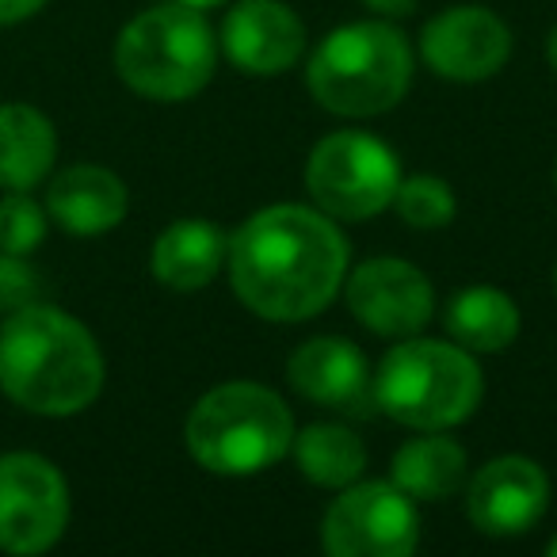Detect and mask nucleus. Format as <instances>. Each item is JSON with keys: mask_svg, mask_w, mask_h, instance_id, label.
<instances>
[{"mask_svg": "<svg viewBox=\"0 0 557 557\" xmlns=\"http://www.w3.org/2000/svg\"><path fill=\"white\" fill-rule=\"evenodd\" d=\"M348 240L325 210L278 202L263 207L233 233L230 278L237 298L263 321H310L341 295L348 275Z\"/></svg>", "mask_w": 557, "mask_h": 557, "instance_id": "nucleus-1", "label": "nucleus"}, {"mask_svg": "<svg viewBox=\"0 0 557 557\" xmlns=\"http://www.w3.org/2000/svg\"><path fill=\"white\" fill-rule=\"evenodd\" d=\"M103 389L96 336L47 302L12 310L0 325V394L35 417H77Z\"/></svg>", "mask_w": 557, "mask_h": 557, "instance_id": "nucleus-2", "label": "nucleus"}, {"mask_svg": "<svg viewBox=\"0 0 557 557\" xmlns=\"http://www.w3.org/2000/svg\"><path fill=\"white\" fill-rule=\"evenodd\" d=\"M310 96L344 119H371L397 108L412 88L409 39L386 20L336 27L306 65Z\"/></svg>", "mask_w": 557, "mask_h": 557, "instance_id": "nucleus-3", "label": "nucleus"}, {"mask_svg": "<svg viewBox=\"0 0 557 557\" xmlns=\"http://www.w3.org/2000/svg\"><path fill=\"white\" fill-rule=\"evenodd\" d=\"M187 455L210 473L248 478L271 470L295 443L287 401L256 382H225L195 401L184 424Z\"/></svg>", "mask_w": 557, "mask_h": 557, "instance_id": "nucleus-4", "label": "nucleus"}, {"mask_svg": "<svg viewBox=\"0 0 557 557\" xmlns=\"http://www.w3.org/2000/svg\"><path fill=\"white\" fill-rule=\"evenodd\" d=\"M374 405L412 432H443L470 420L485 394L481 367L458 344L412 341L386 351L371 379Z\"/></svg>", "mask_w": 557, "mask_h": 557, "instance_id": "nucleus-5", "label": "nucleus"}, {"mask_svg": "<svg viewBox=\"0 0 557 557\" xmlns=\"http://www.w3.org/2000/svg\"><path fill=\"white\" fill-rule=\"evenodd\" d=\"M115 70L123 85L146 100H191L218 70V39L202 12L187 4H161L119 32Z\"/></svg>", "mask_w": 557, "mask_h": 557, "instance_id": "nucleus-6", "label": "nucleus"}, {"mask_svg": "<svg viewBox=\"0 0 557 557\" xmlns=\"http://www.w3.org/2000/svg\"><path fill=\"white\" fill-rule=\"evenodd\" d=\"M401 164L386 141L363 131L321 138L306 164V191L336 222H367L394 202Z\"/></svg>", "mask_w": 557, "mask_h": 557, "instance_id": "nucleus-7", "label": "nucleus"}, {"mask_svg": "<svg viewBox=\"0 0 557 557\" xmlns=\"http://www.w3.org/2000/svg\"><path fill=\"white\" fill-rule=\"evenodd\" d=\"M70 527V485L50 458L35 450L0 455V549L35 557L58 546Z\"/></svg>", "mask_w": 557, "mask_h": 557, "instance_id": "nucleus-8", "label": "nucleus"}, {"mask_svg": "<svg viewBox=\"0 0 557 557\" xmlns=\"http://www.w3.org/2000/svg\"><path fill=\"white\" fill-rule=\"evenodd\" d=\"M321 542L333 557H409L420 546L417 504L394 481H351L325 511Z\"/></svg>", "mask_w": 557, "mask_h": 557, "instance_id": "nucleus-9", "label": "nucleus"}, {"mask_svg": "<svg viewBox=\"0 0 557 557\" xmlns=\"http://www.w3.org/2000/svg\"><path fill=\"white\" fill-rule=\"evenodd\" d=\"M348 310L363 329L389 341L417 336L432 321L435 295L420 268L394 256H379L351 271L348 278Z\"/></svg>", "mask_w": 557, "mask_h": 557, "instance_id": "nucleus-10", "label": "nucleus"}, {"mask_svg": "<svg viewBox=\"0 0 557 557\" xmlns=\"http://www.w3.org/2000/svg\"><path fill=\"white\" fill-rule=\"evenodd\" d=\"M420 54L432 73L473 85L508 65L511 32L496 12L481 9V4H455L428 20L424 35H420Z\"/></svg>", "mask_w": 557, "mask_h": 557, "instance_id": "nucleus-11", "label": "nucleus"}, {"mask_svg": "<svg viewBox=\"0 0 557 557\" xmlns=\"http://www.w3.org/2000/svg\"><path fill=\"white\" fill-rule=\"evenodd\" d=\"M549 481L539 462L523 455H504L485 462L466 485V516L481 534L511 539L546 516Z\"/></svg>", "mask_w": 557, "mask_h": 557, "instance_id": "nucleus-12", "label": "nucleus"}, {"mask_svg": "<svg viewBox=\"0 0 557 557\" xmlns=\"http://www.w3.org/2000/svg\"><path fill=\"white\" fill-rule=\"evenodd\" d=\"M222 50L248 77H278L302 58L306 27L283 0H240L225 12Z\"/></svg>", "mask_w": 557, "mask_h": 557, "instance_id": "nucleus-13", "label": "nucleus"}, {"mask_svg": "<svg viewBox=\"0 0 557 557\" xmlns=\"http://www.w3.org/2000/svg\"><path fill=\"white\" fill-rule=\"evenodd\" d=\"M287 379L306 401L336 412H363V405L374 401V374L367 367V356L341 336H313L302 348H295Z\"/></svg>", "mask_w": 557, "mask_h": 557, "instance_id": "nucleus-14", "label": "nucleus"}, {"mask_svg": "<svg viewBox=\"0 0 557 557\" xmlns=\"http://www.w3.org/2000/svg\"><path fill=\"white\" fill-rule=\"evenodd\" d=\"M131 210L126 184L103 164H70L47 187V214L73 237L111 233Z\"/></svg>", "mask_w": 557, "mask_h": 557, "instance_id": "nucleus-15", "label": "nucleus"}, {"mask_svg": "<svg viewBox=\"0 0 557 557\" xmlns=\"http://www.w3.org/2000/svg\"><path fill=\"white\" fill-rule=\"evenodd\" d=\"M230 240L207 218H180L153 240L149 268L169 290H202L222 271Z\"/></svg>", "mask_w": 557, "mask_h": 557, "instance_id": "nucleus-16", "label": "nucleus"}, {"mask_svg": "<svg viewBox=\"0 0 557 557\" xmlns=\"http://www.w3.org/2000/svg\"><path fill=\"white\" fill-rule=\"evenodd\" d=\"M58 131L32 103H0V187L32 191L54 172Z\"/></svg>", "mask_w": 557, "mask_h": 557, "instance_id": "nucleus-17", "label": "nucleus"}, {"mask_svg": "<svg viewBox=\"0 0 557 557\" xmlns=\"http://www.w3.org/2000/svg\"><path fill=\"white\" fill-rule=\"evenodd\" d=\"M466 450L440 432L409 440L394 455V485L412 500H447L466 485Z\"/></svg>", "mask_w": 557, "mask_h": 557, "instance_id": "nucleus-18", "label": "nucleus"}, {"mask_svg": "<svg viewBox=\"0 0 557 557\" xmlns=\"http://www.w3.org/2000/svg\"><path fill=\"white\" fill-rule=\"evenodd\" d=\"M447 333L466 351H504L519 336V310L504 290L470 287L450 298Z\"/></svg>", "mask_w": 557, "mask_h": 557, "instance_id": "nucleus-19", "label": "nucleus"}, {"mask_svg": "<svg viewBox=\"0 0 557 557\" xmlns=\"http://www.w3.org/2000/svg\"><path fill=\"white\" fill-rule=\"evenodd\" d=\"M298 470L321 488H344L367 470V447L344 424H310L290 443Z\"/></svg>", "mask_w": 557, "mask_h": 557, "instance_id": "nucleus-20", "label": "nucleus"}, {"mask_svg": "<svg viewBox=\"0 0 557 557\" xmlns=\"http://www.w3.org/2000/svg\"><path fill=\"white\" fill-rule=\"evenodd\" d=\"M389 207H397V214H401L405 225H412V230H443V225L455 222V191H450L447 180L440 176H401V184H397L394 191V202Z\"/></svg>", "mask_w": 557, "mask_h": 557, "instance_id": "nucleus-21", "label": "nucleus"}, {"mask_svg": "<svg viewBox=\"0 0 557 557\" xmlns=\"http://www.w3.org/2000/svg\"><path fill=\"white\" fill-rule=\"evenodd\" d=\"M50 214L32 191H4L0 195V252L32 256L47 240Z\"/></svg>", "mask_w": 557, "mask_h": 557, "instance_id": "nucleus-22", "label": "nucleus"}, {"mask_svg": "<svg viewBox=\"0 0 557 557\" xmlns=\"http://www.w3.org/2000/svg\"><path fill=\"white\" fill-rule=\"evenodd\" d=\"M42 295V275L27 256L0 252V310H24V306L39 302Z\"/></svg>", "mask_w": 557, "mask_h": 557, "instance_id": "nucleus-23", "label": "nucleus"}, {"mask_svg": "<svg viewBox=\"0 0 557 557\" xmlns=\"http://www.w3.org/2000/svg\"><path fill=\"white\" fill-rule=\"evenodd\" d=\"M47 9V0H0V27L24 24V20L39 16Z\"/></svg>", "mask_w": 557, "mask_h": 557, "instance_id": "nucleus-24", "label": "nucleus"}, {"mask_svg": "<svg viewBox=\"0 0 557 557\" xmlns=\"http://www.w3.org/2000/svg\"><path fill=\"white\" fill-rule=\"evenodd\" d=\"M363 4L382 20H405L417 12V0H363Z\"/></svg>", "mask_w": 557, "mask_h": 557, "instance_id": "nucleus-25", "label": "nucleus"}, {"mask_svg": "<svg viewBox=\"0 0 557 557\" xmlns=\"http://www.w3.org/2000/svg\"><path fill=\"white\" fill-rule=\"evenodd\" d=\"M176 4H187V9H195V12H207V9H218V4H225V0H176Z\"/></svg>", "mask_w": 557, "mask_h": 557, "instance_id": "nucleus-26", "label": "nucleus"}, {"mask_svg": "<svg viewBox=\"0 0 557 557\" xmlns=\"http://www.w3.org/2000/svg\"><path fill=\"white\" fill-rule=\"evenodd\" d=\"M549 65H554V73H557V27H554V35H549Z\"/></svg>", "mask_w": 557, "mask_h": 557, "instance_id": "nucleus-27", "label": "nucleus"}, {"mask_svg": "<svg viewBox=\"0 0 557 557\" xmlns=\"http://www.w3.org/2000/svg\"><path fill=\"white\" fill-rule=\"evenodd\" d=\"M546 554H549V557H557V534H554V539H549V546H546Z\"/></svg>", "mask_w": 557, "mask_h": 557, "instance_id": "nucleus-28", "label": "nucleus"}, {"mask_svg": "<svg viewBox=\"0 0 557 557\" xmlns=\"http://www.w3.org/2000/svg\"><path fill=\"white\" fill-rule=\"evenodd\" d=\"M554 287H557V271H554Z\"/></svg>", "mask_w": 557, "mask_h": 557, "instance_id": "nucleus-29", "label": "nucleus"}, {"mask_svg": "<svg viewBox=\"0 0 557 557\" xmlns=\"http://www.w3.org/2000/svg\"><path fill=\"white\" fill-rule=\"evenodd\" d=\"M554 180H557V169H554Z\"/></svg>", "mask_w": 557, "mask_h": 557, "instance_id": "nucleus-30", "label": "nucleus"}]
</instances>
